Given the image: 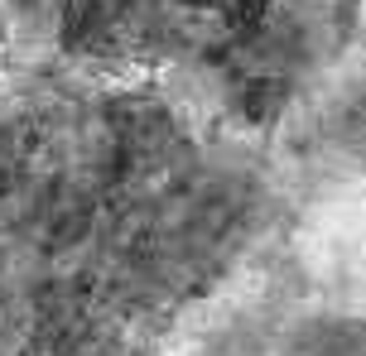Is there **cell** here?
Listing matches in <instances>:
<instances>
[{
	"label": "cell",
	"mask_w": 366,
	"mask_h": 356,
	"mask_svg": "<svg viewBox=\"0 0 366 356\" xmlns=\"http://www.w3.org/2000/svg\"><path fill=\"white\" fill-rule=\"evenodd\" d=\"M280 356H366V318H357V313H309L290 327Z\"/></svg>",
	"instance_id": "cell-2"
},
{
	"label": "cell",
	"mask_w": 366,
	"mask_h": 356,
	"mask_svg": "<svg viewBox=\"0 0 366 356\" xmlns=\"http://www.w3.org/2000/svg\"><path fill=\"white\" fill-rule=\"evenodd\" d=\"M174 5L198 29H212L217 39H237V34H251L280 0H174Z\"/></svg>",
	"instance_id": "cell-3"
},
{
	"label": "cell",
	"mask_w": 366,
	"mask_h": 356,
	"mask_svg": "<svg viewBox=\"0 0 366 356\" xmlns=\"http://www.w3.org/2000/svg\"><path fill=\"white\" fill-rule=\"evenodd\" d=\"M58 49L92 68H159L198 44L174 0H58Z\"/></svg>",
	"instance_id": "cell-1"
}]
</instances>
